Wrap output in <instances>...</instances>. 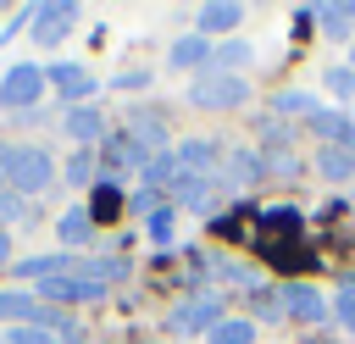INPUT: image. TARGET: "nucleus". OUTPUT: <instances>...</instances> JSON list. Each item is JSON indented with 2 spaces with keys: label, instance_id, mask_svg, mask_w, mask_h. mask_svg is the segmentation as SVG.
<instances>
[{
  "label": "nucleus",
  "instance_id": "19",
  "mask_svg": "<svg viewBox=\"0 0 355 344\" xmlns=\"http://www.w3.org/2000/svg\"><path fill=\"white\" fill-rule=\"evenodd\" d=\"M239 17H244L239 0H216V6H205V11H200V39H205V33H227V28H239Z\"/></svg>",
  "mask_w": 355,
  "mask_h": 344
},
{
  "label": "nucleus",
  "instance_id": "1",
  "mask_svg": "<svg viewBox=\"0 0 355 344\" xmlns=\"http://www.w3.org/2000/svg\"><path fill=\"white\" fill-rule=\"evenodd\" d=\"M0 161H6V183H11V194H39V189L55 178L44 144H0Z\"/></svg>",
  "mask_w": 355,
  "mask_h": 344
},
{
  "label": "nucleus",
  "instance_id": "3",
  "mask_svg": "<svg viewBox=\"0 0 355 344\" xmlns=\"http://www.w3.org/2000/svg\"><path fill=\"white\" fill-rule=\"evenodd\" d=\"M44 83H50V78H44L33 61H22V67H11V72L0 78V105H6V111H33V100L44 94Z\"/></svg>",
  "mask_w": 355,
  "mask_h": 344
},
{
  "label": "nucleus",
  "instance_id": "31",
  "mask_svg": "<svg viewBox=\"0 0 355 344\" xmlns=\"http://www.w3.org/2000/svg\"><path fill=\"white\" fill-rule=\"evenodd\" d=\"M150 83V72L144 67H133V72H116V89H144Z\"/></svg>",
  "mask_w": 355,
  "mask_h": 344
},
{
  "label": "nucleus",
  "instance_id": "10",
  "mask_svg": "<svg viewBox=\"0 0 355 344\" xmlns=\"http://www.w3.org/2000/svg\"><path fill=\"white\" fill-rule=\"evenodd\" d=\"M44 78H50V83H55V89H61V94H67L72 105H83V100L94 94V72H83L78 61H55V67H50Z\"/></svg>",
  "mask_w": 355,
  "mask_h": 344
},
{
  "label": "nucleus",
  "instance_id": "25",
  "mask_svg": "<svg viewBox=\"0 0 355 344\" xmlns=\"http://www.w3.org/2000/svg\"><path fill=\"white\" fill-rule=\"evenodd\" d=\"M288 111H311V117H316L322 105H316V94H300V89H288V94H277V100H272V117H288Z\"/></svg>",
  "mask_w": 355,
  "mask_h": 344
},
{
  "label": "nucleus",
  "instance_id": "22",
  "mask_svg": "<svg viewBox=\"0 0 355 344\" xmlns=\"http://www.w3.org/2000/svg\"><path fill=\"white\" fill-rule=\"evenodd\" d=\"M205 338H211V344H255V322H244V316H222Z\"/></svg>",
  "mask_w": 355,
  "mask_h": 344
},
{
  "label": "nucleus",
  "instance_id": "18",
  "mask_svg": "<svg viewBox=\"0 0 355 344\" xmlns=\"http://www.w3.org/2000/svg\"><path fill=\"white\" fill-rule=\"evenodd\" d=\"M83 211H89V222H111V216H122V189H116V183H94Z\"/></svg>",
  "mask_w": 355,
  "mask_h": 344
},
{
  "label": "nucleus",
  "instance_id": "33",
  "mask_svg": "<svg viewBox=\"0 0 355 344\" xmlns=\"http://www.w3.org/2000/svg\"><path fill=\"white\" fill-rule=\"evenodd\" d=\"M255 311L261 316H283V294H255Z\"/></svg>",
  "mask_w": 355,
  "mask_h": 344
},
{
  "label": "nucleus",
  "instance_id": "16",
  "mask_svg": "<svg viewBox=\"0 0 355 344\" xmlns=\"http://www.w3.org/2000/svg\"><path fill=\"white\" fill-rule=\"evenodd\" d=\"M33 316H39V294H33V289H6V294H0V322L28 327Z\"/></svg>",
  "mask_w": 355,
  "mask_h": 344
},
{
  "label": "nucleus",
  "instance_id": "28",
  "mask_svg": "<svg viewBox=\"0 0 355 344\" xmlns=\"http://www.w3.org/2000/svg\"><path fill=\"white\" fill-rule=\"evenodd\" d=\"M333 311H338V322L355 333V283H344V289L333 294Z\"/></svg>",
  "mask_w": 355,
  "mask_h": 344
},
{
  "label": "nucleus",
  "instance_id": "34",
  "mask_svg": "<svg viewBox=\"0 0 355 344\" xmlns=\"http://www.w3.org/2000/svg\"><path fill=\"white\" fill-rule=\"evenodd\" d=\"M338 150H349V155H355V122L344 128V139H338Z\"/></svg>",
  "mask_w": 355,
  "mask_h": 344
},
{
  "label": "nucleus",
  "instance_id": "8",
  "mask_svg": "<svg viewBox=\"0 0 355 344\" xmlns=\"http://www.w3.org/2000/svg\"><path fill=\"white\" fill-rule=\"evenodd\" d=\"M261 172H266V161H261L255 150H233V155L216 166V189H222V194H227V189H250Z\"/></svg>",
  "mask_w": 355,
  "mask_h": 344
},
{
  "label": "nucleus",
  "instance_id": "13",
  "mask_svg": "<svg viewBox=\"0 0 355 344\" xmlns=\"http://www.w3.org/2000/svg\"><path fill=\"white\" fill-rule=\"evenodd\" d=\"M211 50H216L211 39L189 33V39H178V44H172V67H178V72H194V78H200V72L211 67Z\"/></svg>",
  "mask_w": 355,
  "mask_h": 344
},
{
  "label": "nucleus",
  "instance_id": "9",
  "mask_svg": "<svg viewBox=\"0 0 355 344\" xmlns=\"http://www.w3.org/2000/svg\"><path fill=\"white\" fill-rule=\"evenodd\" d=\"M122 133H128L144 155H166V122H161V111H133Z\"/></svg>",
  "mask_w": 355,
  "mask_h": 344
},
{
  "label": "nucleus",
  "instance_id": "21",
  "mask_svg": "<svg viewBox=\"0 0 355 344\" xmlns=\"http://www.w3.org/2000/svg\"><path fill=\"white\" fill-rule=\"evenodd\" d=\"M250 61H255V50H250L244 39H227V44L211 50V67H216V72H239V67H250Z\"/></svg>",
  "mask_w": 355,
  "mask_h": 344
},
{
  "label": "nucleus",
  "instance_id": "6",
  "mask_svg": "<svg viewBox=\"0 0 355 344\" xmlns=\"http://www.w3.org/2000/svg\"><path fill=\"white\" fill-rule=\"evenodd\" d=\"M28 22H33V39H39V44H61L67 28L78 22V6H72V0H50V6H33Z\"/></svg>",
  "mask_w": 355,
  "mask_h": 344
},
{
  "label": "nucleus",
  "instance_id": "12",
  "mask_svg": "<svg viewBox=\"0 0 355 344\" xmlns=\"http://www.w3.org/2000/svg\"><path fill=\"white\" fill-rule=\"evenodd\" d=\"M100 161H105L111 172H144V161H150V155H144L128 133H116V139H105V144H100Z\"/></svg>",
  "mask_w": 355,
  "mask_h": 344
},
{
  "label": "nucleus",
  "instance_id": "23",
  "mask_svg": "<svg viewBox=\"0 0 355 344\" xmlns=\"http://www.w3.org/2000/svg\"><path fill=\"white\" fill-rule=\"evenodd\" d=\"M133 272V261L128 255H100V261H83V277H94V283H111V277H128Z\"/></svg>",
  "mask_w": 355,
  "mask_h": 344
},
{
  "label": "nucleus",
  "instance_id": "38",
  "mask_svg": "<svg viewBox=\"0 0 355 344\" xmlns=\"http://www.w3.org/2000/svg\"><path fill=\"white\" fill-rule=\"evenodd\" d=\"M0 344H6V338H0Z\"/></svg>",
  "mask_w": 355,
  "mask_h": 344
},
{
  "label": "nucleus",
  "instance_id": "4",
  "mask_svg": "<svg viewBox=\"0 0 355 344\" xmlns=\"http://www.w3.org/2000/svg\"><path fill=\"white\" fill-rule=\"evenodd\" d=\"M33 294H39V300H50V305H83V300H100V294H105V283L83 277V272H61V277H44Z\"/></svg>",
  "mask_w": 355,
  "mask_h": 344
},
{
  "label": "nucleus",
  "instance_id": "17",
  "mask_svg": "<svg viewBox=\"0 0 355 344\" xmlns=\"http://www.w3.org/2000/svg\"><path fill=\"white\" fill-rule=\"evenodd\" d=\"M283 311H294V316H305V322H322V316H327L333 305H327V300H322L316 289H305V283H294V289L283 294Z\"/></svg>",
  "mask_w": 355,
  "mask_h": 344
},
{
  "label": "nucleus",
  "instance_id": "32",
  "mask_svg": "<svg viewBox=\"0 0 355 344\" xmlns=\"http://www.w3.org/2000/svg\"><path fill=\"white\" fill-rule=\"evenodd\" d=\"M150 233L166 244V239H172V211H155V216H150Z\"/></svg>",
  "mask_w": 355,
  "mask_h": 344
},
{
  "label": "nucleus",
  "instance_id": "36",
  "mask_svg": "<svg viewBox=\"0 0 355 344\" xmlns=\"http://www.w3.org/2000/svg\"><path fill=\"white\" fill-rule=\"evenodd\" d=\"M349 72H355V44H349Z\"/></svg>",
  "mask_w": 355,
  "mask_h": 344
},
{
  "label": "nucleus",
  "instance_id": "20",
  "mask_svg": "<svg viewBox=\"0 0 355 344\" xmlns=\"http://www.w3.org/2000/svg\"><path fill=\"white\" fill-rule=\"evenodd\" d=\"M316 172H322L327 183H344V178H355V155L338 150V144H322V150H316Z\"/></svg>",
  "mask_w": 355,
  "mask_h": 344
},
{
  "label": "nucleus",
  "instance_id": "37",
  "mask_svg": "<svg viewBox=\"0 0 355 344\" xmlns=\"http://www.w3.org/2000/svg\"><path fill=\"white\" fill-rule=\"evenodd\" d=\"M0 183H6V161H0Z\"/></svg>",
  "mask_w": 355,
  "mask_h": 344
},
{
  "label": "nucleus",
  "instance_id": "24",
  "mask_svg": "<svg viewBox=\"0 0 355 344\" xmlns=\"http://www.w3.org/2000/svg\"><path fill=\"white\" fill-rule=\"evenodd\" d=\"M55 233H61V244H83V239L94 233V222H89V211H67Z\"/></svg>",
  "mask_w": 355,
  "mask_h": 344
},
{
  "label": "nucleus",
  "instance_id": "5",
  "mask_svg": "<svg viewBox=\"0 0 355 344\" xmlns=\"http://www.w3.org/2000/svg\"><path fill=\"white\" fill-rule=\"evenodd\" d=\"M222 322V294H189L178 311H172V333H211Z\"/></svg>",
  "mask_w": 355,
  "mask_h": 344
},
{
  "label": "nucleus",
  "instance_id": "26",
  "mask_svg": "<svg viewBox=\"0 0 355 344\" xmlns=\"http://www.w3.org/2000/svg\"><path fill=\"white\" fill-rule=\"evenodd\" d=\"M94 161H100L94 150H78V155L67 161V183H78V189L89 183V189H94Z\"/></svg>",
  "mask_w": 355,
  "mask_h": 344
},
{
  "label": "nucleus",
  "instance_id": "11",
  "mask_svg": "<svg viewBox=\"0 0 355 344\" xmlns=\"http://www.w3.org/2000/svg\"><path fill=\"white\" fill-rule=\"evenodd\" d=\"M172 205H183V211H211L216 205V178H172Z\"/></svg>",
  "mask_w": 355,
  "mask_h": 344
},
{
  "label": "nucleus",
  "instance_id": "30",
  "mask_svg": "<svg viewBox=\"0 0 355 344\" xmlns=\"http://www.w3.org/2000/svg\"><path fill=\"white\" fill-rule=\"evenodd\" d=\"M22 216V194H0V227Z\"/></svg>",
  "mask_w": 355,
  "mask_h": 344
},
{
  "label": "nucleus",
  "instance_id": "15",
  "mask_svg": "<svg viewBox=\"0 0 355 344\" xmlns=\"http://www.w3.org/2000/svg\"><path fill=\"white\" fill-rule=\"evenodd\" d=\"M311 11H316V22H322L327 33H338V39L355 33V0H316Z\"/></svg>",
  "mask_w": 355,
  "mask_h": 344
},
{
  "label": "nucleus",
  "instance_id": "35",
  "mask_svg": "<svg viewBox=\"0 0 355 344\" xmlns=\"http://www.w3.org/2000/svg\"><path fill=\"white\" fill-rule=\"evenodd\" d=\"M6 261H11V233L0 227V266H6Z\"/></svg>",
  "mask_w": 355,
  "mask_h": 344
},
{
  "label": "nucleus",
  "instance_id": "2",
  "mask_svg": "<svg viewBox=\"0 0 355 344\" xmlns=\"http://www.w3.org/2000/svg\"><path fill=\"white\" fill-rule=\"evenodd\" d=\"M189 100H194L200 111H239V105L250 100V83H244L239 72H216V67H205V72L189 83Z\"/></svg>",
  "mask_w": 355,
  "mask_h": 344
},
{
  "label": "nucleus",
  "instance_id": "7",
  "mask_svg": "<svg viewBox=\"0 0 355 344\" xmlns=\"http://www.w3.org/2000/svg\"><path fill=\"white\" fill-rule=\"evenodd\" d=\"M172 161H178V178H216V144L211 139H183L172 150Z\"/></svg>",
  "mask_w": 355,
  "mask_h": 344
},
{
  "label": "nucleus",
  "instance_id": "14",
  "mask_svg": "<svg viewBox=\"0 0 355 344\" xmlns=\"http://www.w3.org/2000/svg\"><path fill=\"white\" fill-rule=\"evenodd\" d=\"M67 133L89 150V144H100V139H105V117H100L94 105H72V111H67Z\"/></svg>",
  "mask_w": 355,
  "mask_h": 344
},
{
  "label": "nucleus",
  "instance_id": "27",
  "mask_svg": "<svg viewBox=\"0 0 355 344\" xmlns=\"http://www.w3.org/2000/svg\"><path fill=\"white\" fill-rule=\"evenodd\" d=\"M322 83H327V94L355 100V72H349V67H327V78H322Z\"/></svg>",
  "mask_w": 355,
  "mask_h": 344
},
{
  "label": "nucleus",
  "instance_id": "29",
  "mask_svg": "<svg viewBox=\"0 0 355 344\" xmlns=\"http://www.w3.org/2000/svg\"><path fill=\"white\" fill-rule=\"evenodd\" d=\"M6 344H55V338H50L44 327H33V322H28V327H11V338H6Z\"/></svg>",
  "mask_w": 355,
  "mask_h": 344
}]
</instances>
